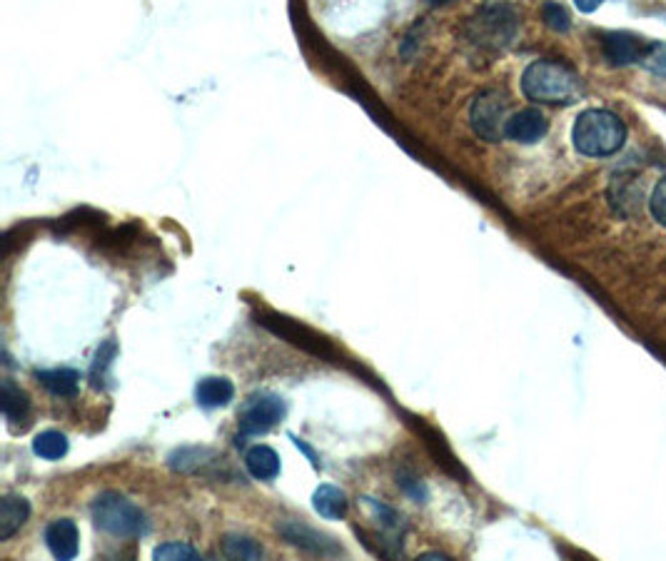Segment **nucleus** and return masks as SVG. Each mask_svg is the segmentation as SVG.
Returning a JSON list of instances; mask_svg holds the SVG:
<instances>
[{
    "label": "nucleus",
    "instance_id": "f257e3e1",
    "mask_svg": "<svg viewBox=\"0 0 666 561\" xmlns=\"http://www.w3.org/2000/svg\"><path fill=\"white\" fill-rule=\"evenodd\" d=\"M522 93L534 103L569 105L582 95L579 75L557 60H537L522 75Z\"/></svg>",
    "mask_w": 666,
    "mask_h": 561
},
{
    "label": "nucleus",
    "instance_id": "f03ea898",
    "mask_svg": "<svg viewBox=\"0 0 666 561\" xmlns=\"http://www.w3.org/2000/svg\"><path fill=\"white\" fill-rule=\"evenodd\" d=\"M572 140L577 153L587 158H609L624 148L627 125L609 110H584L574 123Z\"/></svg>",
    "mask_w": 666,
    "mask_h": 561
},
{
    "label": "nucleus",
    "instance_id": "7ed1b4c3",
    "mask_svg": "<svg viewBox=\"0 0 666 561\" xmlns=\"http://www.w3.org/2000/svg\"><path fill=\"white\" fill-rule=\"evenodd\" d=\"M93 519L95 527L103 532L113 534V537H140L148 532V519L145 514L135 507L130 499L120 497V494H100L93 502Z\"/></svg>",
    "mask_w": 666,
    "mask_h": 561
},
{
    "label": "nucleus",
    "instance_id": "20e7f679",
    "mask_svg": "<svg viewBox=\"0 0 666 561\" xmlns=\"http://www.w3.org/2000/svg\"><path fill=\"white\" fill-rule=\"evenodd\" d=\"M507 98L499 90H484L469 108V123L474 133L487 143H499L507 128Z\"/></svg>",
    "mask_w": 666,
    "mask_h": 561
},
{
    "label": "nucleus",
    "instance_id": "39448f33",
    "mask_svg": "<svg viewBox=\"0 0 666 561\" xmlns=\"http://www.w3.org/2000/svg\"><path fill=\"white\" fill-rule=\"evenodd\" d=\"M285 402L277 394H255L247 399V404L240 412V434L252 437V434L270 432L275 424L285 419Z\"/></svg>",
    "mask_w": 666,
    "mask_h": 561
},
{
    "label": "nucleus",
    "instance_id": "423d86ee",
    "mask_svg": "<svg viewBox=\"0 0 666 561\" xmlns=\"http://www.w3.org/2000/svg\"><path fill=\"white\" fill-rule=\"evenodd\" d=\"M472 28H477L474 40L479 45H494V48H502L509 40L514 38V30H517V15L512 13V8L507 5H494V8H484L482 13L474 18Z\"/></svg>",
    "mask_w": 666,
    "mask_h": 561
},
{
    "label": "nucleus",
    "instance_id": "0eeeda50",
    "mask_svg": "<svg viewBox=\"0 0 666 561\" xmlns=\"http://www.w3.org/2000/svg\"><path fill=\"white\" fill-rule=\"evenodd\" d=\"M549 123L544 118L542 110L537 108H527L514 113L512 118L507 120V128H504V138L514 140V143L522 145H534L547 135Z\"/></svg>",
    "mask_w": 666,
    "mask_h": 561
},
{
    "label": "nucleus",
    "instance_id": "6e6552de",
    "mask_svg": "<svg viewBox=\"0 0 666 561\" xmlns=\"http://www.w3.org/2000/svg\"><path fill=\"white\" fill-rule=\"evenodd\" d=\"M647 45V40L637 38L634 33H624V30H614V33L604 35V53H607L609 63L619 65V68L622 65L642 63Z\"/></svg>",
    "mask_w": 666,
    "mask_h": 561
},
{
    "label": "nucleus",
    "instance_id": "1a4fd4ad",
    "mask_svg": "<svg viewBox=\"0 0 666 561\" xmlns=\"http://www.w3.org/2000/svg\"><path fill=\"white\" fill-rule=\"evenodd\" d=\"M280 534L287 539V542L295 544V547L305 549V552H312V554H322V557H330V554L342 552V549L337 547L330 537L315 532V529H310L307 524L285 522V524H280Z\"/></svg>",
    "mask_w": 666,
    "mask_h": 561
},
{
    "label": "nucleus",
    "instance_id": "9d476101",
    "mask_svg": "<svg viewBox=\"0 0 666 561\" xmlns=\"http://www.w3.org/2000/svg\"><path fill=\"white\" fill-rule=\"evenodd\" d=\"M45 544L55 559H75L80 549V534L73 519H58L45 529Z\"/></svg>",
    "mask_w": 666,
    "mask_h": 561
},
{
    "label": "nucleus",
    "instance_id": "9b49d317",
    "mask_svg": "<svg viewBox=\"0 0 666 561\" xmlns=\"http://www.w3.org/2000/svg\"><path fill=\"white\" fill-rule=\"evenodd\" d=\"M235 397V387H232L230 379L225 377H205L200 379L198 387H195V399H198L200 407L205 409H218L227 407Z\"/></svg>",
    "mask_w": 666,
    "mask_h": 561
},
{
    "label": "nucleus",
    "instance_id": "f8f14e48",
    "mask_svg": "<svg viewBox=\"0 0 666 561\" xmlns=\"http://www.w3.org/2000/svg\"><path fill=\"white\" fill-rule=\"evenodd\" d=\"M30 517V504L25 497L8 494L0 502V539H10Z\"/></svg>",
    "mask_w": 666,
    "mask_h": 561
},
{
    "label": "nucleus",
    "instance_id": "ddd939ff",
    "mask_svg": "<svg viewBox=\"0 0 666 561\" xmlns=\"http://www.w3.org/2000/svg\"><path fill=\"white\" fill-rule=\"evenodd\" d=\"M245 467L250 472L252 479H260V482H270L280 474V457L272 447L265 444H257L250 452L245 454Z\"/></svg>",
    "mask_w": 666,
    "mask_h": 561
},
{
    "label": "nucleus",
    "instance_id": "4468645a",
    "mask_svg": "<svg viewBox=\"0 0 666 561\" xmlns=\"http://www.w3.org/2000/svg\"><path fill=\"white\" fill-rule=\"evenodd\" d=\"M3 414L5 422H8L13 429L18 427V424L20 429L28 424V414H30L28 394H25L20 387H15L10 379H5L3 382Z\"/></svg>",
    "mask_w": 666,
    "mask_h": 561
},
{
    "label": "nucleus",
    "instance_id": "2eb2a0df",
    "mask_svg": "<svg viewBox=\"0 0 666 561\" xmlns=\"http://www.w3.org/2000/svg\"><path fill=\"white\" fill-rule=\"evenodd\" d=\"M315 512L325 519H342L347 514V497L342 489L332 487V484H322L315 492Z\"/></svg>",
    "mask_w": 666,
    "mask_h": 561
},
{
    "label": "nucleus",
    "instance_id": "dca6fc26",
    "mask_svg": "<svg viewBox=\"0 0 666 561\" xmlns=\"http://www.w3.org/2000/svg\"><path fill=\"white\" fill-rule=\"evenodd\" d=\"M35 377H38L40 384H43L50 394H55V397H73V394L78 392L80 374L75 370H43L35 374Z\"/></svg>",
    "mask_w": 666,
    "mask_h": 561
},
{
    "label": "nucleus",
    "instance_id": "f3484780",
    "mask_svg": "<svg viewBox=\"0 0 666 561\" xmlns=\"http://www.w3.org/2000/svg\"><path fill=\"white\" fill-rule=\"evenodd\" d=\"M33 452L38 454L40 459L55 462V459L65 457V452H68V439H65V434L48 429V432H40L38 437L33 439Z\"/></svg>",
    "mask_w": 666,
    "mask_h": 561
},
{
    "label": "nucleus",
    "instance_id": "a211bd4d",
    "mask_svg": "<svg viewBox=\"0 0 666 561\" xmlns=\"http://www.w3.org/2000/svg\"><path fill=\"white\" fill-rule=\"evenodd\" d=\"M222 554H225L227 559L257 561L262 559V547L255 542V539L235 537V534H230V537H225V542H222Z\"/></svg>",
    "mask_w": 666,
    "mask_h": 561
},
{
    "label": "nucleus",
    "instance_id": "6ab92c4d",
    "mask_svg": "<svg viewBox=\"0 0 666 561\" xmlns=\"http://www.w3.org/2000/svg\"><path fill=\"white\" fill-rule=\"evenodd\" d=\"M542 18L544 23H547L552 30H557V33H567V30L572 28V18H569L567 8L554 3V0H547V3L542 5Z\"/></svg>",
    "mask_w": 666,
    "mask_h": 561
},
{
    "label": "nucleus",
    "instance_id": "aec40b11",
    "mask_svg": "<svg viewBox=\"0 0 666 561\" xmlns=\"http://www.w3.org/2000/svg\"><path fill=\"white\" fill-rule=\"evenodd\" d=\"M642 65L659 78H666V43H649L644 50Z\"/></svg>",
    "mask_w": 666,
    "mask_h": 561
},
{
    "label": "nucleus",
    "instance_id": "412c9836",
    "mask_svg": "<svg viewBox=\"0 0 666 561\" xmlns=\"http://www.w3.org/2000/svg\"><path fill=\"white\" fill-rule=\"evenodd\" d=\"M153 557L158 561H175V559L198 561V559H203V557H200V552H195V549L188 547V544H163V547L155 549Z\"/></svg>",
    "mask_w": 666,
    "mask_h": 561
},
{
    "label": "nucleus",
    "instance_id": "4be33fe9",
    "mask_svg": "<svg viewBox=\"0 0 666 561\" xmlns=\"http://www.w3.org/2000/svg\"><path fill=\"white\" fill-rule=\"evenodd\" d=\"M649 210H652L654 220L666 227V175L659 180L657 187H654L652 197H649Z\"/></svg>",
    "mask_w": 666,
    "mask_h": 561
},
{
    "label": "nucleus",
    "instance_id": "5701e85b",
    "mask_svg": "<svg viewBox=\"0 0 666 561\" xmlns=\"http://www.w3.org/2000/svg\"><path fill=\"white\" fill-rule=\"evenodd\" d=\"M397 482L402 484V487H405V492H410L412 494V499H415V502H425V497H427V492H425V487H422L420 484V479H415V482H407V477L405 474H402L400 479H397Z\"/></svg>",
    "mask_w": 666,
    "mask_h": 561
},
{
    "label": "nucleus",
    "instance_id": "b1692460",
    "mask_svg": "<svg viewBox=\"0 0 666 561\" xmlns=\"http://www.w3.org/2000/svg\"><path fill=\"white\" fill-rule=\"evenodd\" d=\"M602 3L604 0H574V5H577L582 13H594V10H597Z\"/></svg>",
    "mask_w": 666,
    "mask_h": 561
},
{
    "label": "nucleus",
    "instance_id": "393cba45",
    "mask_svg": "<svg viewBox=\"0 0 666 561\" xmlns=\"http://www.w3.org/2000/svg\"><path fill=\"white\" fill-rule=\"evenodd\" d=\"M292 439H295V444H297V447H300V449H302V452H305V454H307V457H310V462H312V467H317V457H315V452H312V449H310V447H307V444H305V442H302V439H297V437H292Z\"/></svg>",
    "mask_w": 666,
    "mask_h": 561
},
{
    "label": "nucleus",
    "instance_id": "a878e982",
    "mask_svg": "<svg viewBox=\"0 0 666 561\" xmlns=\"http://www.w3.org/2000/svg\"><path fill=\"white\" fill-rule=\"evenodd\" d=\"M420 559H425V561H437V559H440V561H449L447 554H422Z\"/></svg>",
    "mask_w": 666,
    "mask_h": 561
},
{
    "label": "nucleus",
    "instance_id": "bb28decb",
    "mask_svg": "<svg viewBox=\"0 0 666 561\" xmlns=\"http://www.w3.org/2000/svg\"><path fill=\"white\" fill-rule=\"evenodd\" d=\"M432 3H444V0H432Z\"/></svg>",
    "mask_w": 666,
    "mask_h": 561
}]
</instances>
